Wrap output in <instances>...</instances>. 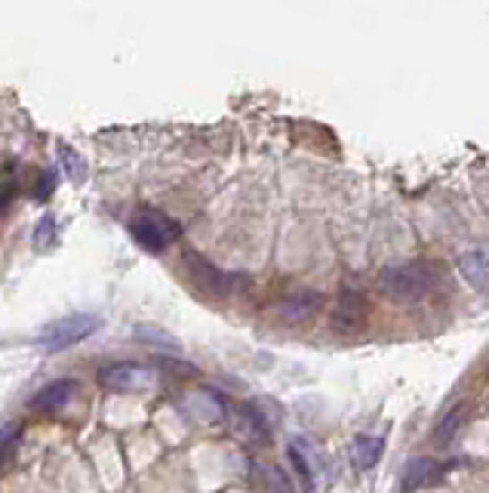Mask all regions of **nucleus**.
Returning <instances> with one entry per match:
<instances>
[{"label":"nucleus","instance_id":"f257e3e1","mask_svg":"<svg viewBox=\"0 0 489 493\" xmlns=\"http://www.w3.org/2000/svg\"><path fill=\"white\" fill-rule=\"evenodd\" d=\"M434 287V272L425 266H388L379 275V290L394 302H418Z\"/></svg>","mask_w":489,"mask_h":493},{"label":"nucleus","instance_id":"f03ea898","mask_svg":"<svg viewBox=\"0 0 489 493\" xmlns=\"http://www.w3.org/2000/svg\"><path fill=\"white\" fill-rule=\"evenodd\" d=\"M99 327H102L99 315H68V318H59V321L46 324V327L40 330L38 343L44 345L46 352H65V349H72V345L83 343L87 336H93Z\"/></svg>","mask_w":489,"mask_h":493},{"label":"nucleus","instance_id":"7ed1b4c3","mask_svg":"<svg viewBox=\"0 0 489 493\" xmlns=\"http://www.w3.org/2000/svg\"><path fill=\"white\" fill-rule=\"evenodd\" d=\"M130 234L148 250V253H164L166 247L176 244L181 238V225L166 217H157V213H139V217L130 222Z\"/></svg>","mask_w":489,"mask_h":493},{"label":"nucleus","instance_id":"20e7f679","mask_svg":"<svg viewBox=\"0 0 489 493\" xmlns=\"http://www.w3.org/2000/svg\"><path fill=\"white\" fill-rule=\"evenodd\" d=\"M185 266H188V275H191V281H194V287L200 290V293H207V296H232L234 293V287L240 284V277L237 275H228V272H222V268H215V266H209L207 259H200V256H185Z\"/></svg>","mask_w":489,"mask_h":493},{"label":"nucleus","instance_id":"39448f33","mask_svg":"<svg viewBox=\"0 0 489 493\" xmlns=\"http://www.w3.org/2000/svg\"><path fill=\"white\" fill-rule=\"evenodd\" d=\"M99 383L111 392H142L155 386V373L142 364H108L99 370Z\"/></svg>","mask_w":489,"mask_h":493},{"label":"nucleus","instance_id":"423d86ee","mask_svg":"<svg viewBox=\"0 0 489 493\" xmlns=\"http://www.w3.org/2000/svg\"><path fill=\"white\" fill-rule=\"evenodd\" d=\"M363 324H367V300L360 293H354V290H345L330 318V327L348 336V333H358Z\"/></svg>","mask_w":489,"mask_h":493},{"label":"nucleus","instance_id":"0eeeda50","mask_svg":"<svg viewBox=\"0 0 489 493\" xmlns=\"http://www.w3.org/2000/svg\"><path fill=\"white\" fill-rule=\"evenodd\" d=\"M74 395H78V383H74V379H55V383L44 386L38 395H34V398H31V411L59 413V411H65V407L72 404Z\"/></svg>","mask_w":489,"mask_h":493},{"label":"nucleus","instance_id":"6e6552de","mask_svg":"<svg viewBox=\"0 0 489 493\" xmlns=\"http://www.w3.org/2000/svg\"><path fill=\"white\" fill-rule=\"evenodd\" d=\"M320 305H324V296L314 293V290H302V293H292L290 300H283L277 305V315L286 318V321H305V318H311Z\"/></svg>","mask_w":489,"mask_h":493},{"label":"nucleus","instance_id":"1a4fd4ad","mask_svg":"<svg viewBox=\"0 0 489 493\" xmlns=\"http://www.w3.org/2000/svg\"><path fill=\"white\" fill-rule=\"evenodd\" d=\"M382 454H385V441L375 435H358L351 444V460L358 469H373L382 460Z\"/></svg>","mask_w":489,"mask_h":493},{"label":"nucleus","instance_id":"9d476101","mask_svg":"<svg viewBox=\"0 0 489 493\" xmlns=\"http://www.w3.org/2000/svg\"><path fill=\"white\" fill-rule=\"evenodd\" d=\"M459 272H462V277L471 287H477V290H486V284H489V259H486V253H465L462 259H459Z\"/></svg>","mask_w":489,"mask_h":493},{"label":"nucleus","instance_id":"9b49d317","mask_svg":"<svg viewBox=\"0 0 489 493\" xmlns=\"http://www.w3.org/2000/svg\"><path fill=\"white\" fill-rule=\"evenodd\" d=\"M462 420H465V404H456L452 411L443 413V420L434 426V444L437 447H450L456 432L462 429Z\"/></svg>","mask_w":489,"mask_h":493},{"label":"nucleus","instance_id":"f8f14e48","mask_svg":"<svg viewBox=\"0 0 489 493\" xmlns=\"http://www.w3.org/2000/svg\"><path fill=\"white\" fill-rule=\"evenodd\" d=\"M286 456H290V463H292V469H296V475H299V481H302L305 493H314V466H311V456L302 450L299 438L290 444Z\"/></svg>","mask_w":489,"mask_h":493},{"label":"nucleus","instance_id":"ddd939ff","mask_svg":"<svg viewBox=\"0 0 489 493\" xmlns=\"http://www.w3.org/2000/svg\"><path fill=\"white\" fill-rule=\"evenodd\" d=\"M431 481H434V463H431V460H412L407 466V475H403L407 493L425 488V484H431Z\"/></svg>","mask_w":489,"mask_h":493},{"label":"nucleus","instance_id":"4468645a","mask_svg":"<svg viewBox=\"0 0 489 493\" xmlns=\"http://www.w3.org/2000/svg\"><path fill=\"white\" fill-rule=\"evenodd\" d=\"M136 339H151V345H166V349L179 352L176 339L170 333H160V330H151V327H136Z\"/></svg>","mask_w":489,"mask_h":493},{"label":"nucleus","instance_id":"2eb2a0df","mask_svg":"<svg viewBox=\"0 0 489 493\" xmlns=\"http://www.w3.org/2000/svg\"><path fill=\"white\" fill-rule=\"evenodd\" d=\"M34 241H38V247H53V241H55V219L53 217L40 219L38 232H34Z\"/></svg>","mask_w":489,"mask_h":493},{"label":"nucleus","instance_id":"dca6fc26","mask_svg":"<svg viewBox=\"0 0 489 493\" xmlns=\"http://www.w3.org/2000/svg\"><path fill=\"white\" fill-rule=\"evenodd\" d=\"M62 161H68V164H72V170H68V176H72V183H83V161H80V157L78 155H74V151L72 149H62Z\"/></svg>","mask_w":489,"mask_h":493},{"label":"nucleus","instance_id":"f3484780","mask_svg":"<svg viewBox=\"0 0 489 493\" xmlns=\"http://www.w3.org/2000/svg\"><path fill=\"white\" fill-rule=\"evenodd\" d=\"M16 441H19V429H4V432H0V463H6V456L16 447Z\"/></svg>","mask_w":489,"mask_h":493},{"label":"nucleus","instance_id":"a211bd4d","mask_svg":"<svg viewBox=\"0 0 489 493\" xmlns=\"http://www.w3.org/2000/svg\"><path fill=\"white\" fill-rule=\"evenodd\" d=\"M53 183H55V179H53V173H50V176L44 179V185H38V198H50V191H53Z\"/></svg>","mask_w":489,"mask_h":493}]
</instances>
